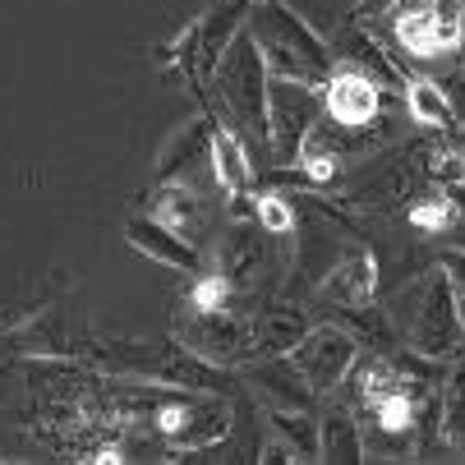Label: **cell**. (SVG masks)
I'll return each mask as SVG.
<instances>
[{"mask_svg":"<svg viewBox=\"0 0 465 465\" xmlns=\"http://www.w3.org/2000/svg\"><path fill=\"white\" fill-rule=\"evenodd\" d=\"M268 84L272 70L262 60L258 37L249 33V24L235 33V42L226 46L222 64L213 70V84L203 93L208 111L231 129V134L249 148L253 166H268L272 162V120H268Z\"/></svg>","mask_w":465,"mask_h":465,"instance_id":"1","label":"cell"},{"mask_svg":"<svg viewBox=\"0 0 465 465\" xmlns=\"http://www.w3.org/2000/svg\"><path fill=\"white\" fill-rule=\"evenodd\" d=\"M268 120H272V166H295L313 129L322 124V88L304 79H277L268 84Z\"/></svg>","mask_w":465,"mask_h":465,"instance_id":"10","label":"cell"},{"mask_svg":"<svg viewBox=\"0 0 465 465\" xmlns=\"http://www.w3.org/2000/svg\"><path fill=\"white\" fill-rule=\"evenodd\" d=\"M249 5L253 0H213L193 24L180 28L175 42L157 46V70L175 84H184L189 93L203 97L213 84V70L222 64L226 46L235 42V33L249 24Z\"/></svg>","mask_w":465,"mask_h":465,"instance_id":"5","label":"cell"},{"mask_svg":"<svg viewBox=\"0 0 465 465\" xmlns=\"http://www.w3.org/2000/svg\"><path fill=\"white\" fill-rule=\"evenodd\" d=\"M406 111H411V124L429 129V134L456 124V111H451L447 88H442L438 79H429V74H415V79L406 84Z\"/></svg>","mask_w":465,"mask_h":465,"instance_id":"19","label":"cell"},{"mask_svg":"<svg viewBox=\"0 0 465 465\" xmlns=\"http://www.w3.org/2000/svg\"><path fill=\"white\" fill-rule=\"evenodd\" d=\"M391 37V55H411L415 64H451L465 42V0H396L378 19Z\"/></svg>","mask_w":465,"mask_h":465,"instance_id":"6","label":"cell"},{"mask_svg":"<svg viewBox=\"0 0 465 465\" xmlns=\"http://www.w3.org/2000/svg\"><path fill=\"white\" fill-rule=\"evenodd\" d=\"M460 322H465V295H460Z\"/></svg>","mask_w":465,"mask_h":465,"instance_id":"27","label":"cell"},{"mask_svg":"<svg viewBox=\"0 0 465 465\" xmlns=\"http://www.w3.org/2000/svg\"><path fill=\"white\" fill-rule=\"evenodd\" d=\"M391 5H396V0H355L351 19H360V24H378V19H382Z\"/></svg>","mask_w":465,"mask_h":465,"instance_id":"25","label":"cell"},{"mask_svg":"<svg viewBox=\"0 0 465 465\" xmlns=\"http://www.w3.org/2000/svg\"><path fill=\"white\" fill-rule=\"evenodd\" d=\"M124 240L134 244L139 253H148L153 262H162V268H175V272H189V277H198V272H208V253L198 249V244H189L184 235H175L166 222H157L153 213L148 217H129L124 222Z\"/></svg>","mask_w":465,"mask_h":465,"instance_id":"15","label":"cell"},{"mask_svg":"<svg viewBox=\"0 0 465 465\" xmlns=\"http://www.w3.org/2000/svg\"><path fill=\"white\" fill-rule=\"evenodd\" d=\"M208 268L222 272L235 286V295H244L249 304H258L262 291H268L282 272L295 268L291 235H272L268 226L253 217V208H249V213L222 222V231H217V240L208 249Z\"/></svg>","mask_w":465,"mask_h":465,"instance_id":"4","label":"cell"},{"mask_svg":"<svg viewBox=\"0 0 465 465\" xmlns=\"http://www.w3.org/2000/svg\"><path fill=\"white\" fill-rule=\"evenodd\" d=\"M240 382H244V391L253 396V401L262 406V415H268V411H318V401H322L291 355L249 360L240 369Z\"/></svg>","mask_w":465,"mask_h":465,"instance_id":"14","label":"cell"},{"mask_svg":"<svg viewBox=\"0 0 465 465\" xmlns=\"http://www.w3.org/2000/svg\"><path fill=\"white\" fill-rule=\"evenodd\" d=\"M222 184H157L153 193V217L166 222L175 235H184L198 249H213L226 213H222Z\"/></svg>","mask_w":465,"mask_h":465,"instance_id":"11","label":"cell"},{"mask_svg":"<svg viewBox=\"0 0 465 465\" xmlns=\"http://www.w3.org/2000/svg\"><path fill=\"white\" fill-rule=\"evenodd\" d=\"M313 300L318 304H331V309H373L378 300V258L369 253L364 240H346L331 262L318 272V286H313Z\"/></svg>","mask_w":465,"mask_h":465,"instance_id":"12","label":"cell"},{"mask_svg":"<svg viewBox=\"0 0 465 465\" xmlns=\"http://www.w3.org/2000/svg\"><path fill=\"white\" fill-rule=\"evenodd\" d=\"M387 327L396 331V341L411 346L415 355L429 360H456L465 346V322H460V295L451 277L442 272V262L415 272L401 291L387 295Z\"/></svg>","mask_w":465,"mask_h":465,"instance_id":"2","label":"cell"},{"mask_svg":"<svg viewBox=\"0 0 465 465\" xmlns=\"http://www.w3.org/2000/svg\"><path fill=\"white\" fill-rule=\"evenodd\" d=\"M249 322H253V360H262V355H291V346L313 327L309 309H300L291 300H258L249 309Z\"/></svg>","mask_w":465,"mask_h":465,"instance_id":"16","label":"cell"},{"mask_svg":"<svg viewBox=\"0 0 465 465\" xmlns=\"http://www.w3.org/2000/svg\"><path fill=\"white\" fill-rule=\"evenodd\" d=\"M360 331L355 327H341V322H313L304 337L291 346V360L300 364V373L309 378V387L322 396V401H331L355 373L360 364Z\"/></svg>","mask_w":465,"mask_h":465,"instance_id":"9","label":"cell"},{"mask_svg":"<svg viewBox=\"0 0 465 465\" xmlns=\"http://www.w3.org/2000/svg\"><path fill=\"white\" fill-rule=\"evenodd\" d=\"M249 208H253V217L268 226L272 235H295L300 231V217L291 208V193H272V189L249 193Z\"/></svg>","mask_w":465,"mask_h":465,"instance_id":"22","label":"cell"},{"mask_svg":"<svg viewBox=\"0 0 465 465\" xmlns=\"http://www.w3.org/2000/svg\"><path fill=\"white\" fill-rule=\"evenodd\" d=\"M438 262H442V272L451 277L456 295H465V244H451V249H442V253H438Z\"/></svg>","mask_w":465,"mask_h":465,"instance_id":"23","label":"cell"},{"mask_svg":"<svg viewBox=\"0 0 465 465\" xmlns=\"http://www.w3.org/2000/svg\"><path fill=\"white\" fill-rule=\"evenodd\" d=\"M175 341H184L193 355H203L217 369H244L253 360V322L249 309H198L184 304L171 318Z\"/></svg>","mask_w":465,"mask_h":465,"instance_id":"8","label":"cell"},{"mask_svg":"<svg viewBox=\"0 0 465 465\" xmlns=\"http://www.w3.org/2000/svg\"><path fill=\"white\" fill-rule=\"evenodd\" d=\"M442 88H447V97H451V111H456V124H465V74L456 70V74H447V79H438Z\"/></svg>","mask_w":465,"mask_h":465,"instance_id":"24","label":"cell"},{"mask_svg":"<svg viewBox=\"0 0 465 465\" xmlns=\"http://www.w3.org/2000/svg\"><path fill=\"white\" fill-rule=\"evenodd\" d=\"M456 153H460V171H465V124L456 129Z\"/></svg>","mask_w":465,"mask_h":465,"instance_id":"26","label":"cell"},{"mask_svg":"<svg viewBox=\"0 0 465 465\" xmlns=\"http://www.w3.org/2000/svg\"><path fill=\"white\" fill-rule=\"evenodd\" d=\"M268 429L286 438L300 460H318V411H268Z\"/></svg>","mask_w":465,"mask_h":465,"instance_id":"21","label":"cell"},{"mask_svg":"<svg viewBox=\"0 0 465 465\" xmlns=\"http://www.w3.org/2000/svg\"><path fill=\"white\" fill-rule=\"evenodd\" d=\"M235 391H175L171 401L153 415L157 438L166 451H213L235 429Z\"/></svg>","mask_w":465,"mask_h":465,"instance_id":"7","label":"cell"},{"mask_svg":"<svg viewBox=\"0 0 465 465\" xmlns=\"http://www.w3.org/2000/svg\"><path fill=\"white\" fill-rule=\"evenodd\" d=\"M318 460H331V465L369 460L364 429H360V415L351 406H331L318 415Z\"/></svg>","mask_w":465,"mask_h":465,"instance_id":"17","label":"cell"},{"mask_svg":"<svg viewBox=\"0 0 465 465\" xmlns=\"http://www.w3.org/2000/svg\"><path fill=\"white\" fill-rule=\"evenodd\" d=\"M249 33L262 46V60L277 79H304V84H327L337 70V51L331 42L295 15L286 0H253L249 5Z\"/></svg>","mask_w":465,"mask_h":465,"instance_id":"3","label":"cell"},{"mask_svg":"<svg viewBox=\"0 0 465 465\" xmlns=\"http://www.w3.org/2000/svg\"><path fill=\"white\" fill-rule=\"evenodd\" d=\"M438 438L465 456V360H451L447 382H442V420H438Z\"/></svg>","mask_w":465,"mask_h":465,"instance_id":"20","label":"cell"},{"mask_svg":"<svg viewBox=\"0 0 465 465\" xmlns=\"http://www.w3.org/2000/svg\"><path fill=\"white\" fill-rule=\"evenodd\" d=\"M217 115H193L184 120L166 148L157 153V184H217L213 171V134H217Z\"/></svg>","mask_w":465,"mask_h":465,"instance_id":"13","label":"cell"},{"mask_svg":"<svg viewBox=\"0 0 465 465\" xmlns=\"http://www.w3.org/2000/svg\"><path fill=\"white\" fill-rule=\"evenodd\" d=\"M213 171H217V184L226 193V203H244V198L253 193L258 166H253L249 148L231 134L226 124H217V134H213Z\"/></svg>","mask_w":465,"mask_h":465,"instance_id":"18","label":"cell"}]
</instances>
